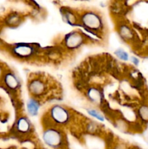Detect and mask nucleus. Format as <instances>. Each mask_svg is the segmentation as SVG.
I'll return each instance as SVG.
<instances>
[{"label": "nucleus", "instance_id": "1", "mask_svg": "<svg viewBox=\"0 0 148 149\" xmlns=\"http://www.w3.org/2000/svg\"><path fill=\"white\" fill-rule=\"evenodd\" d=\"M43 139L48 146L57 149L62 146L63 137L58 130L55 129H49L44 133Z\"/></svg>", "mask_w": 148, "mask_h": 149}, {"label": "nucleus", "instance_id": "11", "mask_svg": "<svg viewBox=\"0 0 148 149\" xmlns=\"http://www.w3.org/2000/svg\"><path fill=\"white\" fill-rule=\"evenodd\" d=\"M115 54L119 58H120V59L124 60V61L128 60V57H129L128 56V54L126 53V52H124L123 50H122V49H118L115 52Z\"/></svg>", "mask_w": 148, "mask_h": 149}, {"label": "nucleus", "instance_id": "13", "mask_svg": "<svg viewBox=\"0 0 148 149\" xmlns=\"http://www.w3.org/2000/svg\"><path fill=\"white\" fill-rule=\"evenodd\" d=\"M132 61H133V62L134 63V64H136V65H137L138 63H139V61H138V60L135 58H132Z\"/></svg>", "mask_w": 148, "mask_h": 149}, {"label": "nucleus", "instance_id": "5", "mask_svg": "<svg viewBox=\"0 0 148 149\" xmlns=\"http://www.w3.org/2000/svg\"><path fill=\"white\" fill-rule=\"evenodd\" d=\"M66 45L70 48H76L83 42V38L81 35L76 32H73L70 33L66 38Z\"/></svg>", "mask_w": 148, "mask_h": 149}, {"label": "nucleus", "instance_id": "12", "mask_svg": "<svg viewBox=\"0 0 148 149\" xmlns=\"http://www.w3.org/2000/svg\"><path fill=\"white\" fill-rule=\"evenodd\" d=\"M89 112L90 114L91 115V116H94V117L97 118L98 119H100V120H103V117L101 116V115L99 113H97V111H93V110H91V111H89Z\"/></svg>", "mask_w": 148, "mask_h": 149}, {"label": "nucleus", "instance_id": "2", "mask_svg": "<svg viewBox=\"0 0 148 149\" xmlns=\"http://www.w3.org/2000/svg\"><path fill=\"white\" fill-rule=\"evenodd\" d=\"M47 84L42 77H35L29 81L28 89L30 93L35 96H41L47 91Z\"/></svg>", "mask_w": 148, "mask_h": 149}, {"label": "nucleus", "instance_id": "6", "mask_svg": "<svg viewBox=\"0 0 148 149\" xmlns=\"http://www.w3.org/2000/svg\"><path fill=\"white\" fill-rule=\"evenodd\" d=\"M17 129L21 132H28L30 129V123L26 118L22 117L17 121Z\"/></svg>", "mask_w": 148, "mask_h": 149}, {"label": "nucleus", "instance_id": "3", "mask_svg": "<svg viewBox=\"0 0 148 149\" xmlns=\"http://www.w3.org/2000/svg\"><path fill=\"white\" fill-rule=\"evenodd\" d=\"M52 119L57 124H65L69 119V113L65 108L60 106H55L50 111Z\"/></svg>", "mask_w": 148, "mask_h": 149}, {"label": "nucleus", "instance_id": "8", "mask_svg": "<svg viewBox=\"0 0 148 149\" xmlns=\"http://www.w3.org/2000/svg\"><path fill=\"white\" fill-rule=\"evenodd\" d=\"M14 50L19 56L26 57L31 53L32 48L28 46H17L15 48Z\"/></svg>", "mask_w": 148, "mask_h": 149}, {"label": "nucleus", "instance_id": "10", "mask_svg": "<svg viewBox=\"0 0 148 149\" xmlns=\"http://www.w3.org/2000/svg\"><path fill=\"white\" fill-rule=\"evenodd\" d=\"M139 116L145 122H148V106H143L139 111Z\"/></svg>", "mask_w": 148, "mask_h": 149}, {"label": "nucleus", "instance_id": "14", "mask_svg": "<svg viewBox=\"0 0 148 149\" xmlns=\"http://www.w3.org/2000/svg\"><path fill=\"white\" fill-rule=\"evenodd\" d=\"M132 149H140V148H132Z\"/></svg>", "mask_w": 148, "mask_h": 149}, {"label": "nucleus", "instance_id": "7", "mask_svg": "<svg viewBox=\"0 0 148 149\" xmlns=\"http://www.w3.org/2000/svg\"><path fill=\"white\" fill-rule=\"evenodd\" d=\"M27 107L29 113L32 116H34L38 113V110L39 109V103L35 99H30L28 102Z\"/></svg>", "mask_w": 148, "mask_h": 149}, {"label": "nucleus", "instance_id": "4", "mask_svg": "<svg viewBox=\"0 0 148 149\" xmlns=\"http://www.w3.org/2000/svg\"><path fill=\"white\" fill-rule=\"evenodd\" d=\"M82 22L87 29L91 30H97L102 24L100 17L92 12L85 13L82 17Z\"/></svg>", "mask_w": 148, "mask_h": 149}, {"label": "nucleus", "instance_id": "9", "mask_svg": "<svg viewBox=\"0 0 148 149\" xmlns=\"http://www.w3.org/2000/svg\"><path fill=\"white\" fill-rule=\"evenodd\" d=\"M5 83L10 88L15 89L17 88L18 86L19 82L17 81V78L15 77V75L12 74H8L5 77Z\"/></svg>", "mask_w": 148, "mask_h": 149}, {"label": "nucleus", "instance_id": "15", "mask_svg": "<svg viewBox=\"0 0 148 149\" xmlns=\"http://www.w3.org/2000/svg\"><path fill=\"white\" fill-rule=\"evenodd\" d=\"M40 149H47V148H40Z\"/></svg>", "mask_w": 148, "mask_h": 149}]
</instances>
